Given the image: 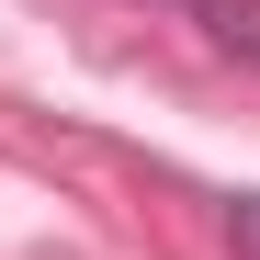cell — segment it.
<instances>
[{"label": "cell", "mask_w": 260, "mask_h": 260, "mask_svg": "<svg viewBox=\"0 0 260 260\" xmlns=\"http://www.w3.org/2000/svg\"><path fill=\"white\" fill-rule=\"evenodd\" d=\"M158 12H181L215 57H238V68H260V0H158Z\"/></svg>", "instance_id": "1"}, {"label": "cell", "mask_w": 260, "mask_h": 260, "mask_svg": "<svg viewBox=\"0 0 260 260\" xmlns=\"http://www.w3.org/2000/svg\"><path fill=\"white\" fill-rule=\"evenodd\" d=\"M226 249H238V260H260V192H238V204H226Z\"/></svg>", "instance_id": "2"}]
</instances>
